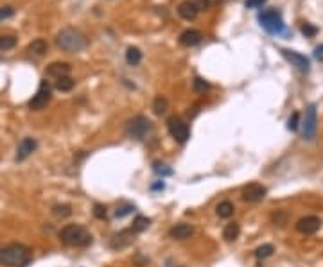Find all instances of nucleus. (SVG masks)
I'll return each mask as SVG.
<instances>
[{
    "mask_svg": "<svg viewBox=\"0 0 323 267\" xmlns=\"http://www.w3.org/2000/svg\"><path fill=\"white\" fill-rule=\"evenodd\" d=\"M258 22L264 27L268 32H273V34H280L284 31V20L280 16V13L275 11V9H270V11H264L258 15Z\"/></svg>",
    "mask_w": 323,
    "mask_h": 267,
    "instance_id": "nucleus-5",
    "label": "nucleus"
},
{
    "mask_svg": "<svg viewBox=\"0 0 323 267\" xmlns=\"http://www.w3.org/2000/svg\"><path fill=\"white\" fill-rule=\"evenodd\" d=\"M51 99H52V90H51V84H49L47 81H41L40 88H38L36 95L29 101V108L31 110H34V111H40V110H43V108L51 102Z\"/></svg>",
    "mask_w": 323,
    "mask_h": 267,
    "instance_id": "nucleus-6",
    "label": "nucleus"
},
{
    "mask_svg": "<svg viewBox=\"0 0 323 267\" xmlns=\"http://www.w3.org/2000/svg\"><path fill=\"white\" fill-rule=\"evenodd\" d=\"M36 147H38V142H36L34 138L31 137H25L22 142L18 143V149H17V161H24L27 160L33 153L36 151Z\"/></svg>",
    "mask_w": 323,
    "mask_h": 267,
    "instance_id": "nucleus-11",
    "label": "nucleus"
},
{
    "mask_svg": "<svg viewBox=\"0 0 323 267\" xmlns=\"http://www.w3.org/2000/svg\"><path fill=\"white\" fill-rule=\"evenodd\" d=\"M167 129H169L170 137L180 143H185L188 140V137H190L188 126L185 124L180 117H170V119L167 120Z\"/></svg>",
    "mask_w": 323,
    "mask_h": 267,
    "instance_id": "nucleus-7",
    "label": "nucleus"
},
{
    "mask_svg": "<svg viewBox=\"0 0 323 267\" xmlns=\"http://www.w3.org/2000/svg\"><path fill=\"white\" fill-rule=\"evenodd\" d=\"M239 232H241L239 224H237V222H230V224L224 226L223 238H224V240H228V242H232V240H235V238L239 237Z\"/></svg>",
    "mask_w": 323,
    "mask_h": 267,
    "instance_id": "nucleus-19",
    "label": "nucleus"
},
{
    "mask_svg": "<svg viewBox=\"0 0 323 267\" xmlns=\"http://www.w3.org/2000/svg\"><path fill=\"white\" fill-rule=\"evenodd\" d=\"M47 42L45 40H41V38H38V40H34L33 43H29V47H27V52L34 54V56H43V54L47 52Z\"/></svg>",
    "mask_w": 323,
    "mask_h": 267,
    "instance_id": "nucleus-17",
    "label": "nucleus"
},
{
    "mask_svg": "<svg viewBox=\"0 0 323 267\" xmlns=\"http://www.w3.org/2000/svg\"><path fill=\"white\" fill-rule=\"evenodd\" d=\"M216 212H218V215L221 217V219H230V217L234 215V212H235L234 203H230V201L219 203L218 208H216Z\"/></svg>",
    "mask_w": 323,
    "mask_h": 267,
    "instance_id": "nucleus-18",
    "label": "nucleus"
},
{
    "mask_svg": "<svg viewBox=\"0 0 323 267\" xmlns=\"http://www.w3.org/2000/svg\"><path fill=\"white\" fill-rule=\"evenodd\" d=\"M194 233V228L190 224H176L174 226V228H170V232H169V235L172 238H178V240H180V238H187V237H190V235H192Z\"/></svg>",
    "mask_w": 323,
    "mask_h": 267,
    "instance_id": "nucleus-16",
    "label": "nucleus"
},
{
    "mask_svg": "<svg viewBox=\"0 0 323 267\" xmlns=\"http://www.w3.org/2000/svg\"><path fill=\"white\" fill-rule=\"evenodd\" d=\"M17 45V38L9 34H0V50H11Z\"/></svg>",
    "mask_w": 323,
    "mask_h": 267,
    "instance_id": "nucleus-25",
    "label": "nucleus"
},
{
    "mask_svg": "<svg viewBox=\"0 0 323 267\" xmlns=\"http://www.w3.org/2000/svg\"><path fill=\"white\" fill-rule=\"evenodd\" d=\"M302 32H304L307 38H312V36L318 32V29L314 27V25H311V24H304V25H302Z\"/></svg>",
    "mask_w": 323,
    "mask_h": 267,
    "instance_id": "nucleus-31",
    "label": "nucleus"
},
{
    "mask_svg": "<svg viewBox=\"0 0 323 267\" xmlns=\"http://www.w3.org/2000/svg\"><path fill=\"white\" fill-rule=\"evenodd\" d=\"M56 43H58V47L61 48V50H65V52H79L83 48H86L88 40H86V36L83 34L81 31L67 27V29L58 32Z\"/></svg>",
    "mask_w": 323,
    "mask_h": 267,
    "instance_id": "nucleus-2",
    "label": "nucleus"
},
{
    "mask_svg": "<svg viewBox=\"0 0 323 267\" xmlns=\"http://www.w3.org/2000/svg\"><path fill=\"white\" fill-rule=\"evenodd\" d=\"M198 11H200V7L196 2H190V0H185L182 2L180 6H178V15L183 18V20H194V18L198 16Z\"/></svg>",
    "mask_w": 323,
    "mask_h": 267,
    "instance_id": "nucleus-13",
    "label": "nucleus"
},
{
    "mask_svg": "<svg viewBox=\"0 0 323 267\" xmlns=\"http://www.w3.org/2000/svg\"><path fill=\"white\" fill-rule=\"evenodd\" d=\"M70 74V65L68 63H52V65L47 66V76L51 78H65V76H68Z\"/></svg>",
    "mask_w": 323,
    "mask_h": 267,
    "instance_id": "nucleus-15",
    "label": "nucleus"
},
{
    "mask_svg": "<svg viewBox=\"0 0 323 267\" xmlns=\"http://www.w3.org/2000/svg\"><path fill=\"white\" fill-rule=\"evenodd\" d=\"M149 224H151V220L147 219V217H136L135 220H133V226H131V232L133 233H140L144 232V230H147L149 228Z\"/></svg>",
    "mask_w": 323,
    "mask_h": 267,
    "instance_id": "nucleus-23",
    "label": "nucleus"
},
{
    "mask_svg": "<svg viewBox=\"0 0 323 267\" xmlns=\"http://www.w3.org/2000/svg\"><path fill=\"white\" fill-rule=\"evenodd\" d=\"M275 253V248L271 246V244H262L260 248L255 250V256H257L258 260H264V258H270L271 255Z\"/></svg>",
    "mask_w": 323,
    "mask_h": 267,
    "instance_id": "nucleus-24",
    "label": "nucleus"
},
{
    "mask_svg": "<svg viewBox=\"0 0 323 267\" xmlns=\"http://www.w3.org/2000/svg\"><path fill=\"white\" fill-rule=\"evenodd\" d=\"M154 171H156L158 174H164V176H170V174H172V171L167 169V165H160V163L154 165Z\"/></svg>",
    "mask_w": 323,
    "mask_h": 267,
    "instance_id": "nucleus-36",
    "label": "nucleus"
},
{
    "mask_svg": "<svg viewBox=\"0 0 323 267\" xmlns=\"http://www.w3.org/2000/svg\"><path fill=\"white\" fill-rule=\"evenodd\" d=\"M135 208H133V204H122V206H119L117 210H115V217H126L128 214H131Z\"/></svg>",
    "mask_w": 323,
    "mask_h": 267,
    "instance_id": "nucleus-29",
    "label": "nucleus"
},
{
    "mask_svg": "<svg viewBox=\"0 0 323 267\" xmlns=\"http://www.w3.org/2000/svg\"><path fill=\"white\" fill-rule=\"evenodd\" d=\"M201 32L196 29H187L183 31L182 34H180V43H182L183 47H194V45H198L201 42Z\"/></svg>",
    "mask_w": 323,
    "mask_h": 267,
    "instance_id": "nucleus-14",
    "label": "nucleus"
},
{
    "mask_svg": "<svg viewBox=\"0 0 323 267\" xmlns=\"http://www.w3.org/2000/svg\"><path fill=\"white\" fill-rule=\"evenodd\" d=\"M298 126H300V113L294 111L293 115L289 117V120H288V129L296 131V129H298Z\"/></svg>",
    "mask_w": 323,
    "mask_h": 267,
    "instance_id": "nucleus-28",
    "label": "nucleus"
},
{
    "mask_svg": "<svg viewBox=\"0 0 323 267\" xmlns=\"http://www.w3.org/2000/svg\"><path fill=\"white\" fill-rule=\"evenodd\" d=\"M282 54L286 56V60L291 61V63H293V66H296L300 72H309V66H311V63H309V60H307L306 56H302V54L294 52V50H288V48H282Z\"/></svg>",
    "mask_w": 323,
    "mask_h": 267,
    "instance_id": "nucleus-12",
    "label": "nucleus"
},
{
    "mask_svg": "<svg viewBox=\"0 0 323 267\" xmlns=\"http://www.w3.org/2000/svg\"><path fill=\"white\" fill-rule=\"evenodd\" d=\"M59 238L65 246H76V248H85L92 242V235H90L83 226L79 224H68L65 226L59 232Z\"/></svg>",
    "mask_w": 323,
    "mask_h": 267,
    "instance_id": "nucleus-3",
    "label": "nucleus"
},
{
    "mask_svg": "<svg viewBox=\"0 0 323 267\" xmlns=\"http://www.w3.org/2000/svg\"><path fill=\"white\" fill-rule=\"evenodd\" d=\"M151 129H153V126H151V122H149V119L147 117H142V115H138V117H135V119H131L128 122V127H126V133H128V137L131 138H136V140H144V138L151 133Z\"/></svg>",
    "mask_w": 323,
    "mask_h": 267,
    "instance_id": "nucleus-4",
    "label": "nucleus"
},
{
    "mask_svg": "<svg viewBox=\"0 0 323 267\" xmlns=\"http://www.w3.org/2000/svg\"><path fill=\"white\" fill-rule=\"evenodd\" d=\"M316 58L318 60H323V45L316 48Z\"/></svg>",
    "mask_w": 323,
    "mask_h": 267,
    "instance_id": "nucleus-37",
    "label": "nucleus"
},
{
    "mask_svg": "<svg viewBox=\"0 0 323 267\" xmlns=\"http://www.w3.org/2000/svg\"><path fill=\"white\" fill-rule=\"evenodd\" d=\"M31 250L24 244H9L0 248V266L4 267H25L29 266Z\"/></svg>",
    "mask_w": 323,
    "mask_h": 267,
    "instance_id": "nucleus-1",
    "label": "nucleus"
},
{
    "mask_svg": "<svg viewBox=\"0 0 323 267\" xmlns=\"http://www.w3.org/2000/svg\"><path fill=\"white\" fill-rule=\"evenodd\" d=\"M266 4V0H246L248 9H255V7H262Z\"/></svg>",
    "mask_w": 323,
    "mask_h": 267,
    "instance_id": "nucleus-35",
    "label": "nucleus"
},
{
    "mask_svg": "<svg viewBox=\"0 0 323 267\" xmlns=\"http://www.w3.org/2000/svg\"><path fill=\"white\" fill-rule=\"evenodd\" d=\"M164 190V183H162V181H160V183H156V185H153V190Z\"/></svg>",
    "mask_w": 323,
    "mask_h": 267,
    "instance_id": "nucleus-38",
    "label": "nucleus"
},
{
    "mask_svg": "<svg viewBox=\"0 0 323 267\" xmlns=\"http://www.w3.org/2000/svg\"><path fill=\"white\" fill-rule=\"evenodd\" d=\"M208 88H210V84L206 83L205 79H201V78L194 79V90H196V92H205V90Z\"/></svg>",
    "mask_w": 323,
    "mask_h": 267,
    "instance_id": "nucleus-30",
    "label": "nucleus"
},
{
    "mask_svg": "<svg viewBox=\"0 0 323 267\" xmlns=\"http://www.w3.org/2000/svg\"><path fill=\"white\" fill-rule=\"evenodd\" d=\"M52 214L56 215V217H68V215L72 214V208L68 206V204H56V206L52 208Z\"/></svg>",
    "mask_w": 323,
    "mask_h": 267,
    "instance_id": "nucleus-27",
    "label": "nucleus"
},
{
    "mask_svg": "<svg viewBox=\"0 0 323 267\" xmlns=\"http://www.w3.org/2000/svg\"><path fill=\"white\" fill-rule=\"evenodd\" d=\"M266 192H268L266 187H262L260 183H250L242 190V199L246 203H258L266 197Z\"/></svg>",
    "mask_w": 323,
    "mask_h": 267,
    "instance_id": "nucleus-9",
    "label": "nucleus"
},
{
    "mask_svg": "<svg viewBox=\"0 0 323 267\" xmlns=\"http://www.w3.org/2000/svg\"><path fill=\"white\" fill-rule=\"evenodd\" d=\"M126 61H128L129 65H138L142 61V52L138 50L136 47H129L128 52H126Z\"/></svg>",
    "mask_w": 323,
    "mask_h": 267,
    "instance_id": "nucleus-22",
    "label": "nucleus"
},
{
    "mask_svg": "<svg viewBox=\"0 0 323 267\" xmlns=\"http://www.w3.org/2000/svg\"><path fill=\"white\" fill-rule=\"evenodd\" d=\"M131 233L133 232H122L115 235L112 240V248H124V246H128L131 242Z\"/></svg>",
    "mask_w": 323,
    "mask_h": 267,
    "instance_id": "nucleus-20",
    "label": "nucleus"
},
{
    "mask_svg": "<svg viewBox=\"0 0 323 267\" xmlns=\"http://www.w3.org/2000/svg\"><path fill=\"white\" fill-rule=\"evenodd\" d=\"M286 220H288V215L284 214V212H278V214L273 215V222L278 226H284L286 224Z\"/></svg>",
    "mask_w": 323,
    "mask_h": 267,
    "instance_id": "nucleus-33",
    "label": "nucleus"
},
{
    "mask_svg": "<svg viewBox=\"0 0 323 267\" xmlns=\"http://www.w3.org/2000/svg\"><path fill=\"white\" fill-rule=\"evenodd\" d=\"M74 84H76V81H74L70 76L56 79V90H59V92H70V90L74 88Z\"/></svg>",
    "mask_w": 323,
    "mask_h": 267,
    "instance_id": "nucleus-21",
    "label": "nucleus"
},
{
    "mask_svg": "<svg viewBox=\"0 0 323 267\" xmlns=\"http://www.w3.org/2000/svg\"><path fill=\"white\" fill-rule=\"evenodd\" d=\"M15 15V9L11 6H6V7H0V20H7V18H11Z\"/></svg>",
    "mask_w": 323,
    "mask_h": 267,
    "instance_id": "nucleus-32",
    "label": "nucleus"
},
{
    "mask_svg": "<svg viewBox=\"0 0 323 267\" xmlns=\"http://www.w3.org/2000/svg\"><path fill=\"white\" fill-rule=\"evenodd\" d=\"M94 215L97 217V219H106V208L102 206V204H95Z\"/></svg>",
    "mask_w": 323,
    "mask_h": 267,
    "instance_id": "nucleus-34",
    "label": "nucleus"
},
{
    "mask_svg": "<svg viewBox=\"0 0 323 267\" xmlns=\"http://www.w3.org/2000/svg\"><path fill=\"white\" fill-rule=\"evenodd\" d=\"M322 228V220L314 217V215H307L296 222V232L304 233V235H312Z\"/></svg>",
    "mask_w": 323,
    "mask_h": 267,
    "instance_id": "nucleus-10",
    "label": "nucleus"
},
{
    "mask_svg": "<svg viewBox=\"0 0 323 267\" xmlns=\"http://www.w3.org/2000/svg\"><path fill=\"white\" fill-rule=\"evenodd\" d=\"M316 127H318V113H316V106L311 104V106L306 110V119H304V131L302 135L306 140H312L316 137Z\"/></svg>",
    "mask_w": 323,
    "mask_h": 267,
    "instance_id": "nucleus-8",
    "label": "nucleus"
},
{
    "mask_svg": "<svg viewBox=\"0 0 323 267\" xmlns=\"http://www.w3.org/2000/svg\"><path fill=\"white\" fill-rule=\"evenodd\" d=\"M167 106H169V102H167L165 97H156L153 102V111L156 113V115H162V113H165Z\"/></svg>",
    "mask_w": 323,
    "mask_h": 267,
    "instance_id": "nucleus-26",
    "label": "nucleus"
}]
</instances>
